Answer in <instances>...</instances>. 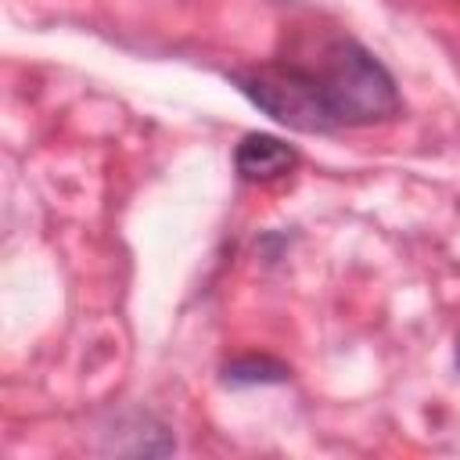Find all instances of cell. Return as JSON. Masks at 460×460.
<instances>
[{"mask_svg":"<svg viewBox=\"0 0 460 460\" xmlns=\"http://www.w3.org/2000/svg\"><path fill=\"white\" fill-rule=\"evenodd\" d=\"M234 83L259 111H266L270 119H277L288 129L331 133L341 126L323 75L305 65L270 61V65H255L248 72H234Z\"/></svg>","mask_w":460,"mask_h":460,"instance_id":"obj_1","label":"cell"},{"mask_svg":"<svg viewBox=\"0 0 460 460\" xmlns=\"http://www.w3.org/2000/svg\"><path fill=\"white\" fill-rule=\"evenodd\" d=\"M320 75L327 83L341 126L388 122L402 108L392 72L356 40H331Z\"/></svg>","mask_w":460,"mask_h":460,"instance_id":"obj_2","label":"cell"},{"mask_svg":"<svg viewBox=\"0 0 460 460\" xmlns=\"http://www.w3.org/2000/svg\"><path fill=\"white\" fill-rule=\"evenodd\" d=\"M295 165H298V151L270 133H248L234 151V169L241 172V180H252V183L280 180Z\"/></svg>","mask_w":460,"mask_h":460,"instance_id":"obj_3","label":"cell"},{"mask_svg":"<svg viewBox=\"0 0 460 460\" xmlns=\"http://www.w3.org/2000/svg\"><path fill=\"white\" fill-rule=\"evenodd\" d=\"M108 449L111 453H126V456H165L176 449V442L169 438V431L151 420L147 413H133L129 420H115V431H108Z\"/></svg>","mask_w":460,"mask_h":460,"instance_id":"obj_4","label":"cell"},{"mask_svg":"<svg viewBox=\"0 0 460 460\" xmlns=\"http://www.w3.org/2000/svg\"><path fill=\"white\" fill-rule=\"evenodd\" d=\"M288 374L291 370L273 356H237L223 367V381L237 385V388H244V385H280V381H288Z\"/></svg>","mask_w":460,"mask_h":460,"instance_id":"obj_5","label":"cell"},{"mask_svg":"<svg viewBox=\"0 0 460 460\" xmlns=\"http://www.w3.org/2000/svg\"><path fill=\"white\" fill-rule=\"evenodd\" d=\"M456 363H460V352H456Z\"/></svg>","mask_w":460,"mask_h":460,"instance_id":"obj_6","label":"cell"}]
</instances>
